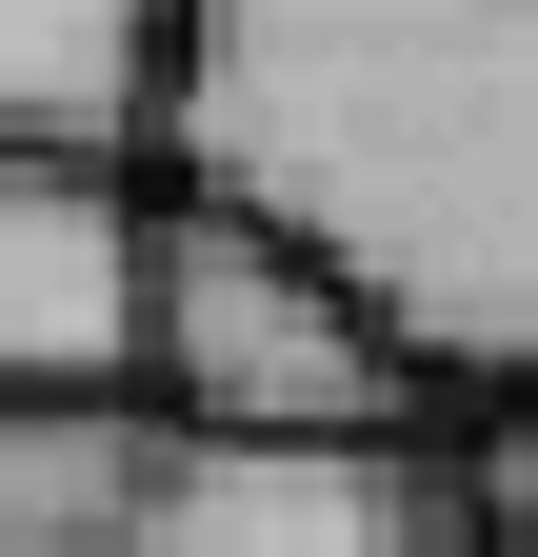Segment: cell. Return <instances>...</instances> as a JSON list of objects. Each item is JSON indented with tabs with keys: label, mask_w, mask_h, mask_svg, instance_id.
<instances>
[{
	"label": "cell",
	"mask_w": 538,
	"mask_h": 557,
	"mask_svg": "<svg viewBox=\"0 0 538 557\" xmlns=\"http://www.w3.org/2000/svg\"><path fill=\"white\" fill-rule=\"evenodd\" d=\"M160 557H479V518L419 438H180Z\"/></svg>",
	"instance_id": "4"
},
{
	"label": "cell",
	"mask_w": 538,
	"mask_h": 557,
	"mask_svg": "<svg viewBox=\"0 0 538 557\" xmlns=\"http://www.w3.org/2000/svg\"><path fill=\"white\" fill-rule=\"evenodd\" d=\"M458 518H479V557H538V379L479 398V438H458Z\"/></svg>",
	"instance_id": "7"
},
{
	"label": "cell",
	"mask_w": 538,
	"mask_h": 557,
	"mask_svg": "<svg viewBox=\"0 0 538 557\" xmlns=\"http://www.w3.org/2000/svg\"><path fill=\"white\" fill-rule=\"evenodd\" d=\"M160 398H0V557H160Z\"/></svg>",
	"instance_id": "5"
},
{
	"label": "cell",
	"mask_w": 538,
	"mask_h": 557,
	"mask_svg": "<svg viewBox=\"0 0 538 557\" xmlns=\"http://www.w3.org/2000/svg\"><path fill=\"white\" fill-rule=\"evenodd\" d=\"M180 199L340 259L419 379H538V0H199Z\"/></svg>",
	"instance_id": "1"
},
{
	"label": "cell",
	"mask_w": 538,
	"mask_h": 557,
	"mask_svg": "<svg viewBox=\"0 0 538 557\" xmlns=\"http://www.w3.org/2000/svg\"><path fill=\"white\" fill-rule=\"evenodd\" d=\"M180 21L199 0H0V139L120 160L180 120Z\"/></svg>",
	"instance_id": "6"
},
{
	"label": "cell",
	"mask_w": 538,
	"mask_h": 557,
	"mask_svg": "<svg viewBox=\"0 0 538 557\" xmlns=\"http://www.w3.org/2000/svg\"><path fill=\"white\" fill-rule=\"evenodd\" d=\"M140 398L180 438H419V359L379 338V299L340 259L220 220V199H160V338Z\"/></svg>",
	"instance_id": "2"
},
{
	"label": "cell",
	"mask_w": 538,
	"mask_h": 557,
	"mask_svg": "<svg viewBox=\"0 0 538 557\" xmlns=\"http://www.w3.org/2000/svg\"><path fill=\"white\" fill-rule=\"evenodd\" d=\"M160 338V199L120 160L0 139V398H140Z\"/></svg>",
	"instance_id": "3"
}]
</instances>
